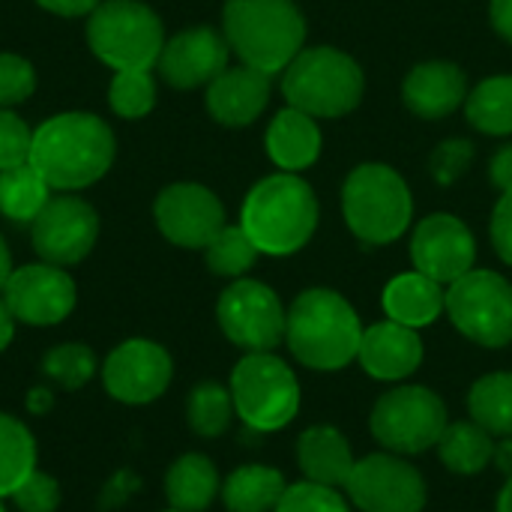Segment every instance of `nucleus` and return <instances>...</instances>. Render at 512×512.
<instances>
[{"mask_svg":"<svg viewBox=\"0 0 512 512\" xmlns=\"http://www.w3.org/2000/svg\"><path fill=\"white\" fill-rule=\"evenodd\" d=\"M111 126L87 111L54 114L33 132L30 165L57 192H78L102 180L114 162Z\"/></svg>","mask_w":512,"mask_h":512,"instance_id":"obj_1","label":"nucleus"},{"mask_svg":"<svg viewBox=\"0 0 512 512\" xmlns=\"http://www.w3.org/2000/svg\"><path fill=\"white\" fill-rule=\"evenodd\" d=\"M240 228L261 255H294L318 228V198L297 174H270L255 183L240 210Z\"/></svg>","mask_w":512,"mask_h":512,"instance_id":"obj_2","label":"nucleus"},{"mask_svg":"<svg viewBox=\"0 0 512 512\" xmlns=\"http://www.w3.org/2000/svg\"><path fill=\"white\" fill-rule=\"evenodd\" d=\"M360 339L363 324L354 306L330 288H309L288 309L285 342L291 354L309 369H345L351 360H357Z\"/></svg>","mask_w":512,"mask_h":512,"instance_id":"obj_3","label":"nucleus"},{"mask_svg":"<svg viewBox=\"0 0 512 512\" xmlns=\"http://www.w3.org/2000/svg\"><path fill=\"white\" fill-rule=\"evenodd\" d=\"M222 33L246 66L276 75L303 51L306 18L294 0H225Z\"/></svg>","mask_w":512,"mask_h":512,"instance_id":"obj_4","label":"nucleus"},{"mask_svg":"<svg viewBox=\"0 0 512 512\" xmlns=\"http://www.w3.org/2000/svg\"><path fill=\"white\" fill-rule=\"evenodd\" d=\"M366 78L354 57L333 45L303 48L282 75V93L291 108L309 117H345L363 99Z\"/></svg>","mask_w":512,"mask_h":512,"instance_id":"obj_5","label":"nucleus"},{"mask_svg":"<svg viewBox=\"0 0 512 512\" xmlns=\"http://www.w3.org/2000/svg\"><path fill=\"white\" fill-rule=\"evenodd\" d=\"M342 213L354 237L372 246L399 240L414 216L411 189L384 162L357 165L342 186Z\"/></svg>","mask_w":512,"mask_h":512,"instance_id":"obj_6","label":"nucleus"},{"mask_svg":"<svg viewBox=\"0 0 512 512\" xmlns=\"http://www.w3.org/2000/svg\"><path fill=\"white\" fill-rule=\"evenodd\" d=\"M87 45L114 72L153 69L165 48V30L141 0H102L87 15Z\"/></svg>","mask_w":512,"mask_h":512,"instance_id":"obj_7","label":"nucleus"},{"mask_svg":"<svg viewBox=\"0 0 512 512\" xmlns=\"http://www.w3.org/2000/svg\"><path fill=\"white\" fill-rule=\"evenodd\" d=\"M234 414L255 432H279L300 411V381L273 351L246 354L231 372Z\"/></svg>","mask_w":512,"mask_h":512,"instance_id":"obj_8","label":"nucleus"},{"mask_svg":"<svg viewBox=\"0 0 512 512\" xmlns=\"http://www.w3.org/2000/svg\"><path fill=\"white\" fill-rule=\"evenodd\" d=\"M447 426H450L447 405L435 390L420 384H408L384 393L375 402L369 420L375 441L396 456H417L432 450Z\"/></svg>","mask_w":512,"mask_h":512,"instance_id":"obj_9","label":"nucleus"},{"mask_svg":"<svg viewBox=\"0 0 512 512\" xmlns=\"http://www.w3.org/2000/svg\"><path fill=\"white\" fill-rule=\"evenodd\" d=\"M444 312L465 339L483 348L512 342V285L501 273L468 270L447 288Z\"/></svg>","mask_w":512,"mask_h":512,"instance_id":"obj_10","label":"nucleus"},{"mask_svg":"<svg viewBox=\"0 0 512 512\" xmlns=\"http://www.w3.org/2000/svg\"><path fill=\"white\" fill-rule=\"evenodd\" d=\"M216 318L222 333L243 348L252 351H273L285 342V321L288 312L273 288L255 279H237L228 285L216 303Z\"/></svg>","mask_w":512,"mask_h":512,"instance_id":"obj_11","label":"nucleus"},{"mask_svg":"<svg viewBox=\"0 0 512 512\" xmlns=\"http://www.w3.org/2000/svg\"><path fill=\"white\" fill-rule=\"evenodd\" d=\"M345 492L363 512H423L429 498L423 474L396 453H372L360 459Z\"/></svg>","mask_w":512,"mask_h":512,"instance_id":"obj_12","label":"nucleus"},{"mask_svg":"<svg viewBox=\"0 0 512 512\" xmlns=\"http://www.w3.org/2000/svg\"><path fill=\"white\" fill-rule=\"evenodd\" d=\"M96 237H99L96 210L72 192L51 195V201L30 225V240L36 255L54 267L81 264L93 252Z\"/></svg>","mask_w":512,"mask_h":512,"instance_id":"obj_13","label":"nucleus"},{"mask_svg":"<svg viewBox=\"0 0 512 512\" xmlns=\"http://www.w3.org/2000/svg\"><path fill=\"white\" fill-rule=\"evenodd\" d=\"M0 297L15 315V321L27 327H54L72 315L78 291L66 267L42 261L12 270Z\"/></svg>","mask_w":512,"mask_h":512,"instance_id":"obj_14","label":"nucleus"},{"mask_svg":"<svg viewBox=\"0 0 512 512\" xmlns=\"http://www.w3.org/2000/svg\"><path fill=\"white\" fill-rule=\"evenodd\" d=\"M174 378L171 354L150 339H126L117 345L102 366V384L111 399L123 405L156 402Z\"/></svg>","mask_w":512,"mask_h":512,"instance_id":"obj_15","label":"nucleus"},{"mask_svg":"<svg viewBox=\"0 0 512 512\" xmlns=\"http://www.w3.org/2000/svg\"><path fill=\"white\" fill-rule=\"evenodd\" d=\"M156 228L162 237L183 249H207L225 228L222 201L201 183H171L153 204Z\"/></svg>","mask_w":512,"mask_h":512,"instance_id":"obj_16","label":"nucleus"},{"mask_svg":"<svg viewBox=\"0 0 512 512\" xmlns=\"http://www.w3.org/2000/svg\"><path fill=\"white\" fill-rule=\"evenodd\" d=\"M411 261L429 279L441 285H453L468 270H474L477 261L474 234L462 219L450 213H432L411 234Z\"/></svg>","mask_w":512,"mask_h":512,"instance_id":"obj_17","label":"nucleus"},{"mask_svg":"<svg viewBox=\"0 0 512 512\" xmlns=\"http://www.w3.org/2000/svg\"><path fill=\"white\" fill-rule=\"evenodd\" d=\"M228 54L231 45L225 33L213 27H189L165 42L156 66L171 87L192 90L222 75L228 69Z\"/></svg>","mask_w":512,"mask_h":512,"instance_id":"obj_18","label":"nucleus"},{"mask_svg":"<svg viewBox=\"0 0 512 512\" xmlns=\"http://www.w3.org/2000/svg\"><path fill=\"white\" fill-rule=\"evenodd\" d=\"M357 360L378 381H405L423 363V339L417 330L387 318L363 330Z\"/></svg>","mask_w":512,"mask_h":512,"instance_id":"obj_19","label":"nucleus"},{"mask_svg":"<svg viewBox=\"0 0 512 512\" xmlns=\"http://www.w3.org/2000/svg\"><path fill=\"white\" fill-rule=\"evenodd\" d=\"M207 111L222 126H249L270 102V75L252 66H234L207 84Z\"/></svg>","mask_w":512,"mask_h":512,"instance_id":"obj_20","label":"nucleus"},{"mask_svg":"<svg viewBox=\"0 0 512 512\" xmlns=\"http://www.w3.org/2000/svg\"><path fill=\"white\" fill-rule=\"evenodd\" d=\"M402 99L411 114L423 120H441L468 99V78L462 66L450 60H429L408 72L402 84Z\"/></svg>","mask_w":512,"mask_h":512,"instance_id":"obj_21","label":"nucleus"},{"mask_svg":"<svg viewBox=\"0 0 512 512\" xmlns=\"http://www.w3.org/2000/svg\"><path fill=\"white\" fill-rule=\"evenodd\" d=\"M297 465L306 480L342 489L357 465L348 438L333 426H312L297 441Z\"/></svg>","mask_w":512,"mask_h":512,"instance_id":"obj_22","label":"nucleus"},{"mask_svg":"<svg viewBox=\"0 0 512 512\" xmlns=\"http://www.w3.org/2000/svg\"><path fill=\"white\" fill-rule=\"evenodd\" d=\"M321 129L315 117L297 111V108H282L273 123L267 126V156L273 159L276 168L288 174H300L303 168L315 165L321 156Z\"/></svg>","mask_w":512,"mask_h":512,"instance_id":"obj_23","label":"nucleus"},{"mask_svg":"<svg viewBox=\"0 0 512 512\" xmlns=\"http://www.w3.org/2000/svg\"><path fill=\"white\" fill-rule=\"evenodd\" d=\"M381 303L390 321L420 330V327L435 324L438 315L447 309V291L441 288V282L414 270V273H402L390 279Z\"/></svg>","mask_w":512,"mask_h":512,"instance_id":"obj_24","label":"nucleus"},{"mask_svg":"<svg viewBox=\"0 0 512 512\" xmlns=\"http://www.w3.org/2000/svg\"><path fill=\"white\" fill-rule=\"evenodd\" d=\"M165 495L171 510L204 512L216 501V495H222L216 465L201 453L180 456L165 474Z\"/></svg>","mask_w":512,"mask_h":512,"instance_id":"obj_25","label":"nucleus"},{"mask_svg":"<svg viewBox=\"0 0 512 512\" xmlns=\"http://www.w3.org/2000/svg\"><path fill=\"white\" fill-rule=\"evenodd\" d=\"M288 483L270 465H243L228 474L222 501L228 512H273L279 507Z\"/></svg>","mask_w":512,"mask_h":512,"instance_id":"obj_26","label":"nucleus"},{"mask_svg":"<svg viewBox=\"0 0 512 512\" xmlns=\"http://www.w3.org/2000/svg\"><path fill=\"white\" fill-rule=\"evenodd\" d=\"M435 447H438L444 468L453 474H462V477H474V474L486 471L492 456H495L492 435L483 426H477L474 420L471 423H450Z\"/></svg>","mask_w":512,"mask_h":512,"instance_id":"obj_27","label":"nucleus"},{"mask_svg":"<svg viewBox=\"0 0 512 512\" xmlns=\"http://www.w3.org/2000/svg\"><path fill=\"white\" fill-rule=\"evenodd\" d=\"M51 201V186L45 177L30 165L0 171V213L15 225H33L42 207Z\"/></svg>","mask_w":512,"mask_h":512,"instance_id":"obj_28","label":"nucleus"},{"mask_svg":"<svg viewBox=\"0 0 512 512\" xmlns=\"http://www.w3.org/2000/svg\"><path fill=\"white\" fill-rule=\"evenodd\" d=\"M468 411L489 435L512 438V372L480 378L468 393Z\"/></svg>","mask_w":512,"mask_h":512,"instance_id":"obj_29","label":"nucleus"},{"mask_svg":"<svg viewBox=\"0 0 512 512\" xmlns=\"http://www.w3.org/2000/svg\"><path fill=\"white\" fill-rule=\"evenodd\" d=\"M465 114L486 135H512V75L480 81L465 99Z\"/></svg>","mask_w":512,"mask_h":512,"instance_id":"obj_30","label":"nucleus"},{"mask_svg":"<svg viewBox=\"0 0 512 512\" xmlns=\"http://www.w3.org/2000/svg\"><path fill=\"white\" fill-rule=\"evenodd\" d=\"M33 471L36 441L30 429L12 414H0V498H9Z\"/></svg>","mask_w":512,"mask_h":512,"instance_id":"obj_31","label":"nucleus"},{"mask_svg":"<svg viewBox=\"0 0 512 512\" xmlns=\"http://www.w3.org/2000/svg\"><path fill=\"white\" fill-rule=\"evenodd\" d=\"M186 417L195 435L201 438H219L234 417V399L231 390H225L222 384L204 381L189 393V405H186Z\"/></svg>","mask_w":512,"mask_h":512,"instance_id":"obj_32","label":"nucleus"},{"mask_svg":"<svg viewBox=\"0 0 512 512\" xmlns=\"http://www.w3.org/2000/svg\"><path fill=\"white\" fill-rule=\"evenodd\" d=\"M207 255V267L216 276H228V279H240L243 273H249L258 261V246L249 240V234L240 225H225L204 249Z\"/></svg>","mask_w":512,"mask_h":512,"instance_id":"obj_33","label":"nucleus"},{"mask_svg":"<svg viewBox=\"0 0 512 512\" xmlns=\"http://www.w3.org/2000/svg\"><path fill=\"white\" fill-rule=\"evenodd\" d=\"M108 105L123 120H141L156 105V81L150 69H123L114 72L108 84Z\"/></svg>","mask_w":512,"mask_h":512,"instance_id":"obj_34","label":"nucleus"},{"mask_svg":"<svg viewBox=\"0 0 512 512\" xmlns=\"http://www.w3.org/2000/svg\"><path fill=\"white\" fill-rule=\"evenodd\" d=\"M42 372L66 390H81L96 375V357L87 345L66 342V345H57L45 354Z\"/></svg>","mask_w":512,"mask_h":512,"instance_id":"obj_35","label":"nucleus"},{"mask_svg":"<svg viewBox=\"0 0 512 512\" xmlns=\"http://www.w3.org/2000/svg\"><path fill=\"white\" fill-rule=\"evenodd\" d=\"M273 512H351V507L339 489L306 480V483L288 486Z\"/></svg>","mask_w":512,"mask_h":512,"instance_id":"obj_36","label":"nucleus"},{"mask_svg":"<svg viewBox=\"0 0 512 512\" xmlns=\"http://www.w3.org/2000/svg\"><path fill=\"white\" fill-rule=\"evenodd\" d=\"M36 90V69L30 60L12 51H0V108L27 102Z\"/></svg>","mask_w":512,"mask_h":512,"instance_id":"obj_37","label":"nucleus"},{"mask_svg":"<svg viewBox=\"0 0 512 512\" xmlns=\"http://www.w3.org/2000/svg\"><path fill=\"white\" fill-rule=\"evenodd\" d=\"M30 150L33 129L12 108H0V171L30 162Z\"/></svg>","mask_w":512,"mask_h":512,"instance_id":"obj_38","label":"nucleus"},{"mask_svg":"<svg viewBox=\"0 0 512 512\" xmlns=\"http://www.w3.org/2000/svg\"><path fill=\"white\" fill-rule=\"evenodd\" d=\"M9 501L21 512H57L60 507V486L54 477L33 471L12 495Z\"/></svg>","mask_w":512,"mask_h":512,"instance_id":"obj_39","label":"nucleus"},{"mask_svg":"<svg viewBox=\"0 0 512 512\" xmlns=\"http://www.w3.org/2000/svg\"><path fill=\"white\" fill-rule=\"evenodd\" d=\"M471 159H474L471 141H459V138L444 141V144L432 153V174H435L438 183H456V180L468 171Z\"/></svg>","mask_w":512,"mask_h":512,"instance_id":"obj_40","label":"nucleus"},{"mask_svg":"<svg viewBox=\"0 0 512 512\" xmlns=\"http://www.w3.org/2000/svg\"><path fill=\"white\" fill-rule=\"evenodd\" d=\"M492 246L501 261L512 264V192H504L492 213Z\"/></svg>","mask_w":512,"mask_h":512,"instance_id":"obj_41","label":"nucleus"},{"mask_svg":"<svg viewBox=\"0 0 512 512\" xmlns=\"http://www.w3.org/2000/svg\"><path fill=\"white\" fill-rule=\"evenodd\" d=\"M489 174H492V183H495L501 192H512V144H504V147L492 156Z\"/></svg>","mask_w":512,"mask_h":512,"instance_id":"obj_42","label":"nucleus"},{"mask_svg":"<svg viewBox=\"0 0 512 512\" xmlns=\"http://www.w3.org/2000/svg\"><path fill=\"white\" fill-rule=\"evenodd\" d=\"M42 9L54 12V15H63V18H81V15H90L102 0H36Z\"/></svg>","mask_w":512,"mask_h":512,"instance_id":"obj_43","label":"nucleus"},{"mask_svg":"<svg viewBox=\"0 0 512 512\" xmlns=\"http://www.w3.org/2000/svg\"><path fill=\"white\" fill-rule=\"evenodd\" d=\"M489 15H492L495 30H498L507 42H512V0H492Z\"/></svg>","mask_w":512,"mask_h":512,"instance_id":"obj_44","label":"nucleus"},{"mask_svg":"<svg viewBox=\"0 0 512 512\" xmlns=\"http://www.w3.org/2000/svg\"><path fill=\"white\" fill-rule=\"evenodd\" d=\"M15 315L9 312V306L3 303V297H0V354L9 348V342H12V336H15Z\"/></svg>","mask_w":512,"mask_h":512,"instance_id":"obj_45","label":"nucleus"},{"mask_svg":"<svg viewBox=\"0 0 512 512\" xmlns=\"http://www.w3.org/2000/svg\"><path fill=\"white\" fill-rule=\"evenodd\" d=\"M492 462H495V468H498L504 477H512V438H504L501 444H495Z\"/></svg>","mask_w":512,"mask_h":512,"instance_id":"obj_46","label":"nucleus"},{"mask_svg":"<svg viewBox=\"0 0 512 512\" xmlns=\"http://www.w3.org/2000/svg\"><path fill=\"white\" fill-rule=\"evenodd\" d=\"M51 402H54V399H51V393H48L45 387H36V390L27 396V408H30L33 414H45V411L51 408Z\"/></svg>","mask_w":512,"mask_h":512,"instance_id":"obj_47","label":"nucleus"},{"mask_svg":"<svg viewBox=\"0 0 512 512\" xmlns=\"http://www.w3.org/2000/svg\"><path fill=\"white\" fill-rule=\"evenodd\" d=\"M12 255H9V246H6V240L0 237V294H3V285H6V279L12 276Z\"/></svg>","mask_w":512,"mask_h":512,"instance_id":"obj_48","label":"nucleus"},{"mask_svg":"<svg viewBox=\"0 0 512 512\" xmlns=\"http://www.w3.org/2000/svg\"><path fill=\"white\" fill-rule=\"evenodd\" d=\"M498 512H512V477H507V483L498 495Z\"/></svg>","mask_w":512,"mask_h":512,"instance_id":"obj_49","label":"nucleus"},{"mask_svg":"<svg viewBox=\"0 0 512 512\" xmlns=\"http://www.w3.org/2000/svg\"><path fill=\"white\" fill-rule=\"evenodd\" d=\"M0 512H6V507H3V498H0Z\"/></svg>","mask_w":512,"mask_h":512,"instance_id":"obj_50","label":"nucleus"},{"mask_svg":"<svg viewBox=\"0 0 512 512\" xmlns=\"http://www.w3.org/2000/svg\"><path fill=\"white\" fill-rule=\"evenodd\" d=\"M168 512H180V510H168Z\"/></svg>","mask_w":512,"mask_h":512,"instance_id":"obj_51","label":"nucleus"}]
</instances>
